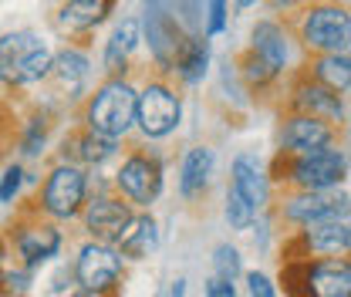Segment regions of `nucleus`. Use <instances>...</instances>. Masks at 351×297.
<instances>
[{"mask_svg": "<svg viewBox=\"0 0 351 297\" xmlns=\"http://www.w3.org/2000/svg\"><path fill=\"white\" fill-rule=\"evenodd\" d=\"M291 41L311 54H348L351 51V0H307L280 17Z\"/></svg>", "mask_w": 351, "mask_h": 297, "instance_id": "nucleus-1", "label": "nucleus"}, {"mask_svg": "<svg viewBox=\"0 0 351 297\" xmlns=\"http://www.w3.org/2000/svg\"><path fill=\"white\" fill-rule=\"evenodd\" d=\"M135 102H138V78H101L75 108V122L98 135L129 142L135 135Z\"/></svg>", "mask_w": 351, "mask_h": 297, "instance_id": "nucleus-2", "label": "nucleus"}, {"mask_svg": "<svg viewBox=\"0 0 351 297\" xmlns=\"http://www.w3.org/2000/svg\"><path fill=\"white\" fill-rule=\"evenodd\" d=\"M270 189L274 193H328L338 189L348 176L345 149H321V152H277L270 163Z\"/></svg>", "mask_w": 351, "mask_h": 297, "instance_id": "nucleus-3", "label": "nucleus"}, {"mask_svg": "<svg viewBox=\"0 0 351 297\" xmlns=\"http://www.w3.org/2000/svg\"><path fill=\"white\" fill-rule=\"evenodd\" d=\"M112 189L135 213H152V206L166 193V156L149 142H125L119 166L112 172Z\"/></svg>", "mask_w": 351, "mask_h": 297, "instance_id": "nucleus-4", "label": "nucleus"}, {"mask_svg": "<svg viewBox=\"0 0 351 297\" xmlns=\"http://www.w3.org/2000/svg\"><path fill=\"white\" fill-rule=\"evenodd\" d=\"M182 126V88L173 75L149 68L138 78V102H135V139L138 142H166Z\"/></svg>", "mask_w": 351, "mask_h": 297, "instance_id": "nucleus-5", "label": "nucleus"}, {"mask_svg": "<svg viewBox=\"0 0 351 297\" xmlns=\"http://www.w3.org/2000/svg\"><path fill=\"white\" fill-rule=\"evenodd\" d=\"M88 196H91V172L75 163L51 159L38 182V193L31 196V210L41 213L44 219H51L58 226H64V223H78Z\"/></svg>", "mask_w": 351, "mask_h": 297, "instance_id": "nucleus-6", "label": "nucleus"}, {"mask_svg": "<svg viewBox=\"0 0 351 297\" xmlns=\"http://www.w3.org/2000/svg\"><path fill=\"white\" fill-rule=\"evenodd\" d=\"M54 71V47L38 31L21 27L0 34V88L3 91H24L51 82Z\"/></svg>", "mask_w": 351, "mask_h": 297, "instance_id": "nucleus-7", "label": "nucleus"}, {"mask_svg": "<svg viewBox=\"0 0 351 297\" xmlns=\"http://www.w3.org/2000/svg\"><path fill=\"white\" fill-rule=\"evenodd\" d=\"M61 250H64V230L58 223L44 219L31 206H24L21 216L0 233V254L34 274L54 257H61Z\"/></svg>", "mask_w": 351, "mask_h": 297, "instance_id": "nucleus-8", "label": "nucleus"}, {"mask_svg": "<svg viewBox=\"0 0 351 297\" xmlns=\"http://www.w3.org/2000/svg\"><path fill=\"white\" fill-rule=\"evenodd\" d=\"M125 274H129V260L115 243L82 240L71 257V281L78 291L91 297H122Z\"/></svg>", "mask_w": 351, "mask_h": 297, "instance_id": "nucleus-9", "label": "nucleus"}, {"mask_svg": "<svg viewBox=\"0 0 351 297\" xmlns=\"http://www.w3.org/2000/svg\"><path fill=\"white\" fill-rule=\"evenodd\" d=\"M287 297H351V257L335 260H280Z\"/></svg>", "mask_w": 351, "mask_h": 297, "instance_id": "nucleus-10", "label": "nucleus"}, {"mask_svg": "<svg viewBox=\"0 0 351 297\" xmlns=\"http://www.w3.org/2000/svg\"><path fill=\"white\" fill-rule=\"evenodd\" d=\"M274 219L291 230H304L314 223H331V219H348L351 216V196L328 189V193H277L274 203Z\"/></svg>", "mask_w": 351, "mask_h": 297, "instance_id": "nucleus-11", "label": "nucleus"}, {"mask_svg": "<svg viewBox=\"0 0 351 297\" xmlns=\"http://www.w3.org/2000/svg\"><path fill=\"white\" fill-rule=\"evenodd\" d=\"M132 216H135V210L112 189V179L91 176V196L85 203V213L78 216L82 237L98 240V243H119V237L125 233Z\"/></svg>", "mask_w": 351, "mask_h": 297, "instance_id": "nucleus-12", "label": "nucleus"}, {"mask_svg": "<svg viewBox=\"0 0 351 297\" xmlns=\"http://www.w3.org/2000/svg\"><path fill=\"white\" fill-rule=\"evenodd\" d=\"M351 257V223L331 219L304 230H291L280 243V260H335Z\"/></svg>", "mask_w": 351, "mask_h": 297, "instance_id": "nucleus-13", "label": "nucleus"}, {"mask_svg": "<svg viewBox=\"0 0 351 297\" xmlns=\"http://www.w3.org/2000/svg\"><path fill=\"white\" fill-rule=\"evenodd\" d=\"M280 108L284 112H294V115L324 119L331 126H345V98L338 91L324 88L321 82H314L301 68H294L287 75V95H284Z\"/></svg>", "mask_w": 351, "mask_h": 297, "instance_id": "nucleus-14", "label": "nucleus"}, {"mask_svg": "<svg viewBox=\"0 0 351 297\" xmlns=\"http://www.w3.org/2000/svg\"><path fill=\"white\" fill-rule=\"evenodd\" d=\"M115 7L119 0H58V7L51 10V24L64 38V44L88 47L95 31L112 21Z\"/></svg>", "mask_w": 351, "mask_h": 297, "instance_id": "nucleus-15", "label": "nucleus"}, {"mask_svg": "<svg viewBox=\"0 0 351 297\" xmlns=\"http://www.w3.org/2000/svg\"><path fill=\"white\" fill-rule=\"evenodd\" d=\"M338 135H341V126L284 112L277 122V152L304 156V152H321V149H338Z\"/></svg>", "mask_w": 351, "mask_h": 297, "instance_id": "nucleus-16", "label": "nucleus"}, {"mask_svg": "<svg viewBox=\"0 0 351 297\" xmlns=\"http://www.w3.org/2000/svg\"><path fill=\"white\" fill-rule=\"evenodd\" d=\"M122 149H125V142L108 139V135H98V132H91V128L75 122V126L64 132V139H61V152H58L54 159H61V163H75V166H82V169L91 172V169L108 166L112 159H119Z\"/></svg>", "mask_w": 351, "mask_h": 297, "instance_id": "nucleus-17", "label": "nucleus"}, {"mask_svg": "<svg viewBox=\"0 0 351 297\" xmlns=\"http://www.w3.org/2000/svg\"><path fill=\"white\" fill-rule=\"evenodd\" d=\"M91 82V54L82 44H64L54 51V71H51V85H58L61 98L71 105H82Z\"/></svg>", "mask_w": 351, "mask_h": 297, "instance_id": "nucleus-18", "label": "nucleus"}, {"mask_svg": "<svg viewBox=\"0 0 351 297\" xmlns=\"http://www.w3.org/2000/svg\"><path fill=\"white\" fill-rule=\"evenodd\" d=\"M142 44V27L135 17H122L115 24V31L108 34V41L101 47V71L105 78H125L135 75V54Z\"/></svg>", "mask_w": 351, "mask_h": 297, "instance_id": "nucleus-19", "label": "nucleus"}, {"mask_svg": "<svg viewBox=\"0 0 351 297\" xmlns=\"http://www.w3.org/2000/svg\"><path fill=\"white\" fill-rule=\"evenodd\" d=\"M213 176H217V152L210 145H189L176 169V189L186 203L203 200L210 193Z\"/></svg>", "mask_w": 351, "mask_h": 297, "instance_id": "nucleus-20", "label": "nucleus"}, {"mask_svg": "<svg viewBox=\"0 0 351 297\" xmlns=\"http://www.w3.org/2000/svg\"><path fill=\"white\" fill-rule=\"evenodd\" d=\"M230 186L254 206L257 213H263L274 203V189H270V176L261 166V159L254 152H237L230 163Z\"/></svg>", "mask_w": 351, "mask_h": 297, "instance_id": "nucleus-21", "label": "nucleus"}, {"mask_svg": "<svg viewBox=\"0 0 351 297\" xmlns=\"http://www.w3.org/2000/svg\"><path fill=\"white\" fill-rule=\"evenodd\" d=\"M247 47H250L254 54H261L277 75H284V71H287L291 34L284 31V24H280V21H274V17L257 21V24H254V31H250V44H247Z\"/></svg>", "mask_w": 351, "mask_h": 297, "instance_id": "nucleus-22", "label": "nucleus"}, {"mask_svg": "<svg viewBox=\"0 0 351 297\" xmlns=\"http://www.w3.org/2000/svg\"><path fill=\"white\" fill-rule=\"evenodd\" d=\"M210 71V38L206 34H186V41L176 54L173 78L179 88H196Z\"/></svg>", "mask_w": 351, "mask_h": 297, "instance_id": "nucleus-23", "label": "nucleus"}, {"mask_svg": "<svg viewBox=\"0 0 351 297\" xmlns=\"http://www.w3.org/2000/svg\"><path fill=\"white\" fill-rule=\"evenodd\" d=\"M233 64H237V75H240V82L247 88V95H254V98H261V102H267L270 95H277V88L284 82V75H277L261 54H254L250 47H243V51L233 58Z\"/></svg>", "mask_w": 351, "mask_h": 297, "instance_id": "nucleus-24", "label": "nucleus"}, {"mask_svg": "<svg viewBox=\"0 0 351 297\" xmlns=\"http://www.w3.org/2000/svg\"><path fill=\"white\" fill-rule=\"evenodd\" d=\"M115 247L122 250V257H125L129 263H138V260L152 257L156 247H159V219H156L152 213H135Z\"/></svg>", "mask_w": 351, "mask_h": 297, "instance_id": "nucleus-25", "label": "nucleus"}, {"mask_svg": "<svg viewBox=\"0 0 351 297\" xmlns=\"http://www.w3.org/2000/svg\"><path fill=\"white\" fill-rule=\"evenodd\" d=\"M301 71L311 75L314 82H321L324 88L345 95L351 91V51L348 54H311L301 61Z\"/></svg>", "mask_w": 351, "mask_h": 297, "instance_id": "nucleus-26", "label": "nucleus"}, {"mask_svg": "<svg viewBox=\"0 0 351 297\" xmlns=\"http://www.w3.org/2000/svg\"><path fill=\"white\" fill-rule=\"evenodd\" d=\"M51 112L47 108H34L31 115H24L21 122H17V132H14V139H17V152L24 156V159H41L44 152H47V142H51Z\"/></svg>", "mask_w": 351, "mask_h": 297, "instance_id": "nucleus-27", "label": "nucleus"}, {"mask_svg": "<svg viewBox=\"0 0 351 297\" xmlns=\"http://www.w3.org/2000/svg\"><path fill=\"white\" fill-rule=\"evenodd\" d=\"M34 287V270L21 263H0V297H27Z\"/></svg>", "mask_w": 351, "mask_h": 297, "instance_id": "nucleus-28", "label": "nucleus"}, {"mask_svg": "<svg viewBox=\"0 0 351 297\" xmlns=\"http://www.w3.org/2000/svg\"><path fill=\"white\" fill-rule=\"evenodd\" d=\"M223 216H226V223H230V230H250L254 226V219H257V210L233 189V186H226V200H223Z\"/></svg>", "mask_w": 351, "mask_h": 297, "instance_id": "nucleus-29", "label": "nucleus"}, {"mask_svg": "<svg viewBox=\"0 0 351 297\" xmlns=\"http://www.w3.org/2000/svg\"><path fill=\"white\" fill-rule=\"evenodd\" d=\"M213 274L230 281V284H237L243 277V257L233 243H217L213 247Z\"/></svg>", "mask_w": 351, "mask_h": 297, "instance_id": "nucleus-30", "label": "nucleus"}, {"mask_svg": "<svg viewBox=\"0 0 351 297\" xmlns=\"http://www.w3.org/2000/svg\"><path fill=\"white\" fill-rule=\"evenodd\" d=\"M24 182H27V172H24V163H7L0 169V203L3 206H14L24 193Z\"/></svg>", "mask_w": 351, "mask_h": 297, "instance_id": "nucleus-31", "label": "nucleus"}, {"mask_svg": "<svg viewBox=\"0 0 351 297\" xmlns=\"http://www.w3.org/2000/svg\"><path fill=\"white\" fill-rule=\"evenodd\" d=\"M243 281H247V294L250 297H280L277 294V284H274L263 270H247Z\"/></svg>", "mask_w": 351, "mask_h": 297, "instance_id": "nucleus-32", "label": "nucleus"}, {"mask_svg": "<svg viewBox=\"0 0 351 297\" xmlns=\"http://www.w3.org/2000/svg\"><path fill=\"white\" fill-rule=\"evenodd\" d=\"M226 17H230V7L226 0H210V21H206V38H217L226 31Z\"/></svg>", "mask_w": 351, "mask_h": 297, "instance_id": "nucleus-33", "label": "nucleus"}, {"mask_svg": "<svg viewBox=\"0 0 351 297\" xmlns=\"http://www.w3.org/2000/svg\"><path fill=\"white\" fill-rule=\"evenodd\" d=\"M203 297H237V284H230V281H223V277H206V284H203Z\"/></svg>", "mask_w": 351, "mask_h": 297, "instance_id": "nucleus-34", "label": "nucleus"}, {"mask_svg": "<svg viewBox=\"0 0 351 297\" xmlns=\"http://www.w3.org/2000/svg\"><path fill=\"white\" fill-rule=\"evenodd\" d=\"M159 297H186V277H176L173 284H169V291Z\"/></svg>", "mask_w": 351, "mask_h": 297, "instance_id": "nucleus-35", "label": "nucleus"}, {"mask_svg": "<svg viewBox=\"0 0 351 297\" xmlns=\"http://www.w3.org/2000/svg\"><path fill=\"white\" fill-rule=\"evenodd\" d=\"M257 3H263V0H237V10L243 14V10H250V7H257Z\"/></svg>", "mask_w": 351, "mask_h": 297, "instance_id": "nucleus-36", "label": "nucleus"}, {"mask_svg": "<svg viewBox=\"0 0 351 297\" xmlns=\"http://www.w3.org/2000/svg\"><path fill=\"white\" fill-rule=\"evenodd\" d=\"M64 297H91V294H85V291H78V287H75L71 294H64Z\"/></svg>", "mask_w": 351, "mask_h": 297, "instance_id": "nucleus-37", "label": "nucleus"}, {"mask_svg": "<svg viewBox=\"0 0 351 297\" xmlns=\"http://www.w3.org/2000/svg\"><path fill=\"white\" fill-rule=\"evenodd\" d=\"M0 108H7V105H3V88H0Z\"/></svg>", "mask_w": 351, "mask_h": 297, "instance_id": "nucleus-38", "label": "nucleus"}]
</instances>
